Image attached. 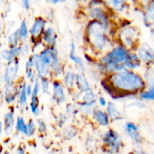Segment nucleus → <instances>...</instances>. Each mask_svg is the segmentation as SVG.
Here are the masks:
<instances>
[{
    "mask_svg": "<svg viewBox=\"0 0 154 154\" xmlns=\"http://www.w3.org/2000/svg\"><path fill=\"white\" fill-rule=\"evenodd\" d=\"M111 82L114 88L126 92H137L144 87L142 78L137 74L127 70L114 73L111 77Z\"/></svg>",
    "mask_w": 154,
    "mask_h": 154,
    "instance_id": "obj_1",
    "label": "nucleus"
},
{
    "mask_svg": "<svg viewBox=\"0 0 154 154\" xmlns=\"http://www.w3.org/2000/svg\"><path fill=\"white\" fill-rule=\"evenodd\" d=\"M106 26L98 20L92 21L87 27L89 42L96 49L102 51L108 44V38L105 34Z\"/></svg>",
    "mask_w": 154,
    "mask_h": 154,
    "instance_id": "obj_2",
    "label": "nucleus"
},
{
    "mask_svg": "<svg viewBox=\"0 0 154 154\" xmlns=\"http://www.w3.org/2000/svg\"><path fill=\"white\" fill-rule=\"evenodd\" d=\"M39 55L47 65L52 68V70L54 71V73L57 75L61 73L60 63L57 57V52L54 47H50L44 50Z\"/></svg>",
    "mask_w": 154,
    "mask_h": 154,
    "instance_id": "obj_3",
    "label": "nucleus"
},
{
    "mask_svg": "<svg viewBox=\"0 0 154 154\" xmlns=\"http://www.w3.org/2000/svg\"><path fill=\"white\" fill-rule=\"evenodd\" d=\"M127 54V51L124 48L117 47L111 52H110L105 57H103L101 62L103 65L108 64V63L122 64L123 62H125Z\"/></svg>",
    "mask_w": 154,
    "mask_h": 154,
    "instance_id": "obj_4",
    "label": "nucleus"
},
{
    "mask_svg": "<svg viewBox=\"0 0 154 154\" xmlns=\"http://www.w3.org/2000/svg\"><path fill=\"white\" fill-rule=\"evenodd\" d=\"M19 72V62L17 60H13L8 65L4 72V81L6 84L12 83V81L17 78Z\"/></svg>",
    "mask_w": 154,
    "mask_h": 154,
    "instance_id": "obj_5",
    "label": "nucleus"
},
{
    "mask_svg": "<svg viewBox=\"0 0 154 154\" xmlns=\"http://www.w3.org/2000/svg\"><path fill=\"white\" fill-rule=\"evenodd\" d=\"M138 55L144 63H150L154 62V50L148 44H144L138 50Z\"/></svg>",
    "mask_w": 154,
    "mask_h": 154,
    "instance_id": "obj_6",
    "label": "nucleus"
},
{
    "mask_svg": "<svg viewBox=\"0 0 154 154\" xmlns=\"http://www.w3.org/2000/svg\"><path fill=\"white\" fill-rule=\"evenodd\" d=\"M120 37L126 46L132 47L135 38L137 37V31L132 27H126L122 30Z\"/></svg>",
    "mask_w": 154,
    "mask_h": 154,
    "instance_id": "obj_7",
    "label": "nucleus"
},
{
    "mask_svg": "<svg viewBox=\"0 0 154 154\" xmlns=\"http://www.w3.org/2000/svg\"><path fill=\"white\" fill-rule=\"evenodd\" d=\"M105 144L111 147L113 150H117L120 147V141H119V135L117 132L112 130L108 131L105 134L103 138Z\"/></svg>",
    "mask_w": 154,
    "mask_h": 154,
    "instance_id": "obj_8",
    "label": "nucleus"
},
{
    "mask_svg": "<svg viewBox=\"0 0 154 154\" xmlns=\"http://www.w3.org/2000/svg\"><path fill=\"white\" fill-rule=\"evenodd\" d=\"M33 59H34L35 67L40 78L46 77V75L49 73V66L45 63L40 55H34Z\"/></svg>",
    "mask_w": 154,
    "mask_h": 154,
    "instance_id": "obj_9",
    "label": "nucleus"
},
{
    "mask_svg": "<svg viewBox=\"0 0 154 154\" xmlns=\"http://www.w3.org/2000/svg\"><path fill=\"white\" fill-rule=\"evenodd\" d=\"M39 83L38 80H36L35 84L34 87L32 89V93L31 96V103H30V108H31L32 112L35 115H38L39 112V108H38V93L39 91Z\"/></svg>",
    "mask_w": 154,
    "mask_h": 154,
    "instance_id": "obj_10",
    "label": "nucleus"
},
{
    "mask_svg": "<svg viewBox=\"0 0 154 154\" xmlns=\"http://www.w3.org/2000/svg\"><path fill=\"white\" fill-rule=\"evenodd\" d=\"M53 100L57 104L63 102L66 99L64 90L59 82H54L53 84Z\"/></svg>",
    "mask_w": 154,
    "mask_h": 154,
    "instance_id": "obj_11",
    "label": "nucleus"
},
{
    "mask_svg": "<svg viewBox=\"0 0 154 154\" xmlns=\"http://www.w3.org/2000/svg\"><path fill=\"white\" fill-rule=\"evenodd\" d=\"M5 100L7 103H11L16 99L17 96L18 95L17 88L12 83H8L6 84L5 87Z\"/></svg>",
    "mask_w": 154,
    "mask_h": 154,
    "instance_id": "obj_12",
    "label": "nucleus"
},
{
    "mask_svg": "<svg viewBox=\"0 0 154 154\" xmlns=\"http://www.w3.org/2000/svg\"><path fill=\"white\" fill-rule=\"evenodd\" d=\"M90 16L93 18H94L96 20H98L99 22L102 23L103 24H105V26H107V24H108V16H107L106 13L104 11L103 9H102L101 8L96 7L91 9V11H90Z\"/></svg>",
    "mask_w": 154,
    "mask_h": 154,
    "instance_id": "obj_13",
    "label": "nucleus"
},
{
    "mask_svg": "<svg viewBox=\"0 0 154 154\" xmlns=\"http://www.w3.org/2000/svg\"><path fill=\"white\" fill-rule=\"evenodd\" d=\"M45 23H46V22H45V20L42 19V18H37L35 20L31 30H30V34L32 35V36L34 38L38 37L45 29Z\"/></svg>",
    "mask_w": 154,
    "mask_h": 154,
    "instance_id": "obj_14",
    "label": "nucleus"
},
{
    "mask_svg": "<svg viewBox=\"0 0 154 154\" xmlns=\"http://www.w3.org/2000/svg\"><path fill=\"white\" fill-rule=\"evenodd\" d=\"M21 53V48L17 47H11L9 50H4L2 52V57L6 61L11 62Z\"/></svg>",
    "mask_w": 154,
    "mask_h": 154,
    "instance_id": "obj_15",
    "label": "nucleus"
},
{
    "mask_svg": "<svg viewBox=\"0 0 154 154\" xmlns=\"http://www.w3.org/2000/svg\"><path fill=\"white\" fill-rule=\"evenodd\" d=\"M124 63L126 66H127L129 69H134L140 66V65H141V59L139 58L138 55H136L133 53H130V54H127Z\"/></svg>",
    "mask_w": 154,
    "mask_h": 154,
    "instance_id": "obj_16",
    "label": "nucleus"
},
{
    "mask_svg": "<svg viewBox=\"0 0 154 154\" xmlns=\"http://www.w3.org/2000/svg\"><path fill=\"white\" fill-rule=\"evenodd\" d=\"M144 24L150 27L154 26V0L150 2L148 8L144 14Z\"/></svg>",
    "mask_w": 154,
    "mask_h": 154,
    "instance_id": "obj_17",
    "label": "nucleus"
},
{
    "mask_svg": "<svg viewBox=\"0 0 154 154\" xmlns=\"http://www.w3.org/2000/svg\"><path fill=\"white\" fill-rule=\"evenodd\" d=\"M126 130L128 135L133 141L139 142L141 141V137L138 133V129L134 123H127L126 124Z\"/></svg>",
    "mask_w": 154,
    "mask_h": 154,
    "instance_id": "obj_18",
    "label": "nucleus"
},
{
    "mask_svg": "<svg viewBox=\"0 0 154 154\" xmlns=\"http://www.w3.org/2000/svg\"><path fill=\"white\" fill-rule=\"evenodd\" d=\"M43 39L45 43L48 44L51 47H54L56 45V38L55 32L54 31L52 28H48L43 33Z\"/></svg>",
    "mask_w": 154,
    "mask_h": 154,
    "instance_id": "obj_19",
    "label": "nucleus"
},
{
    "mask_svg": "<svg viewBox=\"0 0 154 154\" xmlns=\"http://www.w3.org/2000/svg\"><path fill=\"white\" fill-rule=\"evenodd\" d=\"M75 77H76L75 81H76L77 87H78V90H80L82 92H84V93L90 91V87L87 80L81 75H78Z\"/></svg>",
    "mask_w": 154,
    "mask_h": 154,
    "instance_id": "obj_20",
    "label": "nucleus"
},
{
    "mask_svg": "<svg viewBox=\"0 0 154 154\" xmlns=\"http://www.w3.org/2000/svg\"><path fill=\"white\" fill-rule=\"evenodd\" d=\"M107 111H108V114L109 115V117L113 120H118L121 119V113L118 111L116 105L113 102L108 103V107H107Z\"/></svg>",
    "mask_w": 154,
    "mask_h": 154,
    "instance_id": "obj_21",
    "label": "nucleus"
},
{
    "mask_svg": "<svg viewBox=\"0 0 154 154\" xmlns=\"http://www.w3.org/2000/svg\"><path fill=\"white\" fill-rule=\"evenodd\" d=\"M93 116H94V118L95 120H96V122H98L101 126H105L108 124V123H109L108 116L102 111L96 110V111H95L94 113H93Z\"/></svg>",
    "mask_w": 154,
    "mask_h": 154,
    "instance_id": "obj_22",
    "label": "nucleus"
},
{
    "mask_svg": "<svg viewBox=\"0 0 154 154\" xmlns=\"http://www.w3.org/2000/svg\"><path fill=\"white\" fill-rule=\"evenodd\" d=\"M4 126L6 134H9L12 130L14 126V113L13 111L8 112L5 115L4 118Z\"/></svg>",
    "mask_w": 154,
    "mask_h": 154,
    "instance_id": "obj_23",
    "label": "nucleus"
},
{
    "mask_svg": "<svg viewBox=\"0 0 154 154\" xmlns=\"http://www.w3.org/2000/svg\"><path fill=\"white\" fill-rule=\"evenodd\" d=\"M83 106L85 108H90L96 102V97L92 92L88 91L85 93L83 97Z\"/></svg>",
    "mask_w": 154,
    "mask_h": 154,
    "instance_id": "obj_24",
    "label": "nucleus"
},
{
    "mask_svg": "<svg viewBox=\"0 0 154 154\" xmlns=\"http://www.w3.org/2000/svg\"><path fill=\"white\" fill-rule=\"evenodd\" d=\"M70 59L74 62L75 63H76L77 66L79 67V69H81V71L84 70V63H83V60L80 58L79 57L76 56L75 54V45L73 43L72 44V50H71L70 53Z\"/></svg>",
    "mask_w": 154,
    "mask_h": 154,
    "instance_id": "obj_25",
    "label": "nucleus"
},
{
    "mask_svg": "<svg viewBox=\"0 0 154 154\" xmlns=\"http://www.w3.org/2000/svg\"><path fill=\"white\" fill-rule=\"evenodd\" d=\"M105 1L111 7L118 11L123 10L125 7V4H126V0H105Z\"/></svg>",
    "mask_w": 154,
    "mask_h": 154,
    "instance_id": "obj_26",
    "label": "nucleus"
},
{
    "mask_svg": "<svg viewBox=\"0 0 154 154\" xmlns=\"http://www.w3.org/2000/svg\"><path fill=\"white\" fill-rule=\"evenodd\" d=\"M34 59L32 57V58L29 59L28 60L26 65V71L27 77L29 79H32V81H33V79H34V73H33V67H34Z\"/></svg>",
    "mask_w": 154,
    "mask_h": 154,
    "instance_id": "obj_27",
    "label": "nucleus"
},
{
    "mask_svg": "<svg viewBox=\"0 0 154 154\" xmlns=\"http://www.w3.org/2000/svg\"><path fill=\"white\" fill-rule=\"evenodd\" d=\"M27 96H28V94L26 92V84H23L21 87L20 93V105L21 108H23L26 105Z\"/></svg>",
    "mask_w": 154,
    "mask_h": 154,
    "instance_id": "obj_28",
    "label": "nucleus"
},
{
    "mask_svg": "<svg viewBox=\"0 0 154 154\" xmlns=\"http://www.w3.org/2000/svg\"><path fill=\"white\" fill-rule=\"evenodd\" d=\"M20 39V36L19 30H16L13 34L11 35L8 38V43L11 47H16L17 45L18 42Z\"/></svg>",
    "mask_w": 154,
    "mask_h": 154,
    "instance_id": "obj_29",
    "label": "nucleus"
},
{
    "mask_svg": "<svg viewBox=\"0 0 154 154\" xmlns=\"http://www.w3.org/2000/svg\"><path fill=\"white\" fill-rule=\"evenodd\" d=\"M75 80H76V77H75V75L72 72H68L65 75V84L68 87H73Z\"/></svg>",
    "mask_w": 154,
    "mask_h": 154,
    "instance_id": "obj_30",
    "label": "nucleus"
},
{
    "mask_svg": "<svg viewBox=\"0 0 154 154\" xmlns=\"http://www.w3.org/2000/svg\"><path fill=\"white\" fill-rule=\"evenodd\" d=\"M18 30H19L20 39L25 40L27 38V36H28V28H27V25L26 23V21H22V23H20V26L18 29Z\"/></svg>",
    "mask_w": 154,
    "mask_h": 154,
    "instance_id": "obj_31",
    "label": "nucleus"
},
{
    "mask_svg": "<svg viewBox=\"0 0 154 154\" xmlns=\"http://www.w3.org/2000/svg\"><path fill=\"white\" fill-rule=\"evenodd\" d=\"M26 126L27 124H26L25 121H24L23 118L22 117H17V123H16V129L19 132H23L25 134L26 132Z\"/></svg>",
    "mask_w": 154,
    "mask_h": 154,
    "instance_id": "obj_32",
    "label": "nucleus"
},
{
    "mask_svg": "<svg viewBox=\"0 0 154 154\" xmlns=\"http://www.w3.org/2000/svg\"><path fill=\"white\" fill-rule=\"evenodd\" d=\"M141 96L142 99L154 101V83L153 85H152V87L150 88V90L142 93Z\"/></svg>",
    "mask_w": 154,
    "mask_h": 154,
    "instance_id": "obj_33",
    "label": "nucleus"
},
{
    "mask_svg": "<svg viewBox=\"0 0 154 154\" xmlns=\"http://www.w3.org/2000/svg\"><path fill=\"white\" fill-rule=\"evenodd\" d=\"M35 126L33 122V120H29L26 126V135L28 136H32L33 134L35 133Z\"/></svg>",
    "mask_w": 154,
    "mask_h": 154,
    "instance_id": "obj_34",
    "label": "nucleus"
},
{
    "mask_svg": "<svg viewBox=\"0 0 154 154\" xmlns=\"http://www.w3.org/2000/svg\"><path fill=\"white\" fill-rule=\"evenodd\" d=\"M41 86H42V90L44 93H48L49 90V81L46 77H41Z\"/></svg>",
    "mask_w": 154,
    "mask_h": 154,
    "instance_id": "obj_35",
    "label": "nucleus"
},
{
    "mask_svg": "<svg viewBox=\"0 0 154 154\" xmlns=\"http://www.w3.org/2000/svg\"><path fill=\"white\" fill-rule=\"evenodd\" d=\"M38 130L40 132H45L47 130V126L45 122L42 120H38Z\"/></svg>",
    "mask_w": 154,
    "mask_h": 154,
    "instance_id": "obj_36",
    "label": "nucleus"
},
{
    "mask_svg": "<svg viewBox=\"0 0 154 154\" xmlns=\"http://www.w3.org/2000/svg\"><path fill=\"white\" fill-rule=\"evenodd\" d=\"M22 7L26 10H28L30 7V0H22Z\"/></svg>",
    "mask_w": 154,
    "mask_h": 154,
    "instance_id": "obj_37",
    "label": "nucleus"
},
{
    "mask_svg": "<svg viewBox=\"0 0 154 154\" xmlns=\"http://www.w3.org/2000/svg\"><path fill=\"white\" fill-rule=\"evenodd\" d=\"M32 87L30 85H28L26 87V92H27V94L28 96H32Z\"/></svg>",
    "mask_w": 154,
    "mask_h": 154,
    "instance_id": "obj_38",
    "label": "nucleus"
},
{
    "mask_svg": "<svg viewBox=\"0 0 154 154\" xmlns=\"http://www.w3.org/2000/svg\"><path fill=\"white\" fill-rule=\"evenodd\" d=\"M99 103H100V105L102 106H105L106 105V101H105V98L100 97V99H99Z\"/></svg>",
    "mask_w": 154,
    "mask_h": 154,
    "instance_id": "obj_39",
    "label": "nucleus"
},
{
    "mask_svg": "<svg viewBox=\"0 0 154 154\" xmlns=\"http://www.w3.org/2000/svg\"><path fill=\"white\" fill-rule=\"evenodd\" d=\"M66 0H51V2L54 4H57V3H60V2H64Z\"/></svg>",
    "mask_w": 154,
    "mask_h": 154,
    "instance_id": "obj_40",
    "label": "nucleus"
},
{
    "mask_svg": "<svg viewBox=\"0 0 154 154\" xmlns=\"http://www.w3.org/2000/svg\"><path fill=\"white\" fill-rule=\"evenodd\" d=\"M18 154H24V150L22 149H19L18 150Z\"/></svg>",
    "mask_w": 154,
    "mask_h": 154,
    "instance_id": "obj_41",
    "label": "nucleus"
},
{
    "mask_svg": "<svg viewBox=\"0 0 154 154\" xmlns=\"http://www.w3.org/2000/svg\"><path fill=\"white\" fill-rule=\"evenodd\" d=\"M152 32V35H153V36L154 37V28L153 29H152V32Z\"/></svg>",
    "mask_w": 154,
    "mask_h": 154,
    "instance_id": "obj_42",
    "label": "nucleus"
},
{
    "mask_svg": "<svg viewBox=\"0 0 154 154\" xmlns=\"http://www.w3.org/2000/svg\"><path fill=\"white\" fill-rule=\"evenodd\" d=\"M4 154H9V153H7V152H5V153Z\"/></svg>",
    "mask_w": 154,
    "mask_h": 154,
    "instance_id": "obj_43",
    "label": "nucleus"
}]
</instances>
